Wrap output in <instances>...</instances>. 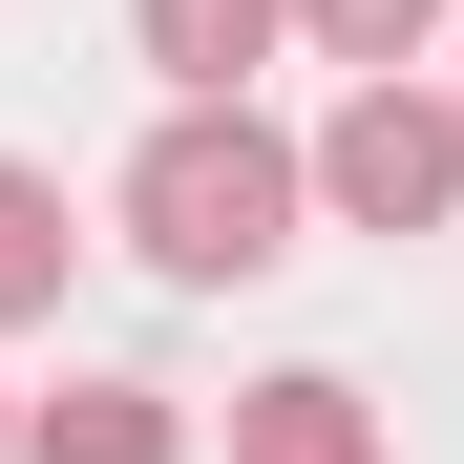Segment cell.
Instances as JSON below:
<instances>
[{
    "label": "cell",
    "mask_w": 464,
    "mask_h": 464,
    "mask_svg": "<svg viewBox=\"0 0 464 464\" xmlns=\"http://www.w3.org/2000/svg\"><path fill=\"white\" fill-rule=\"evenodd\" d=\"M0 443H22V380H0Z\"/></svg>",
    "instance_id": "obj_8"
},
{
    "label": "cell",
    "mask_w": 464,
    "mask_h": 464,
    "mask_svg": "<svg viewBox=\"0 0 464 464\" xmlns=\"http://www.w3.org/2000/svg\"><path fill=\"white\" fill-rule=\"evenodd\" d=\"M232 464H380V401L295 359V380H254V401H232Z\"/></svg>",
    "instance_id": "obj_5"
},
{
    "label": "cell",
    "mask_w": 464,
    "mask_h": 464,
    "mask_svg": "<svg viewBox=\"0 0 464 464\" xmlns=\"http://www.w3.org/2000/svg\"><path fill=\"white\" fill-rule=\"evenodd\" d=\"M63 275H85V232H63V169H22V148H0V338H22V317H63Z\"/></svg>",
    "instance_id": "obj_6"
},
{
    "label": "cell",
    "mask_w": 464,
    "mask_h": 464,
    "mask_svg": "<svg viewBox=\"0 0 464 464\" xmlns=\"http://www.w3.org/2000/svg\"><path fill=\"white\" fill-rule=\"evenodd\" d=\"M317 63H443V0H295Z\"/></svg>",
    "instance_id": "obj_7"
},
{
    "label": "cell",
    "mask_w": 464,
    "mask_h": 464,
    "mask_svg": "<svg viewBox=\"0 0 464 464\" xmlns=\"http://www.w3.org/2000/svg\"><path fill=\"white\" fill-rule=\"evenodd\" d=\"M295 211H317V148L254 127V85H232V106H169V127L127 148V254L169 275V295L275 275V254H295Z\"/></svg>",
    "instance_id": "obj_1"
},
{
    "label": "cell",
    "mask_w": 464,
    "mask_h": 464,
    "mask_svg": "<svg viewBox=\"0 0 464 464\" xmlns=\"http://www.w3.org/2000/svg\"><path fill=\"white\" fill-rule=\"evenodd\" d=\"M127 43H148V85H169V106H232V85L295 43V0H127Z\"/></svg>",
    "instance_id": "obj_3"
},
{
    "label": "cell",
    "mask_w": 464,
    "mask_h": 464,
    "mask_svg": "<svg viewBox=\"0 0 464 464\" xmlns=\"http://www.w3.org/2000/svg\"><path fill=\"white\" fill-rule=\"evenodd\" d=\"M43 464H190V401L169 380H63V401H22Z\"/></svg>",
    "instance_id": "obj_4"
},
{
    "label": "cell",
    "mask_w": 464,
    "mask_h": 464,
    "mask_svg": "<svg viewBox=\"0 0 464 464\" xmlns=\"http://www.w3.org/2000/svg\"><path fill=\"white\" fill-rule=\"evenodd\" d=\"M317 211H338V232H443V211H464V85L359 63L338 127H317Z\"/></svg>",
    "instance_id": "obj_2"
}]
</instances>
